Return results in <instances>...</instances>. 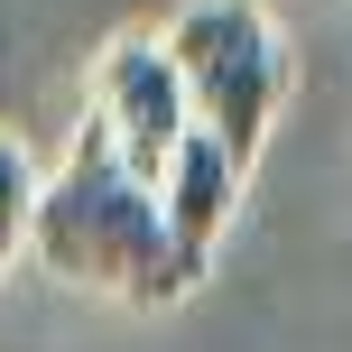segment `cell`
<instances>
[{
    "label": "cell",
    "mask_w": 352,
    "mask_h": 352,
    "mask_svg": "<svg viewBox=\"0 0 352 352\" xmlns=\"http://www.w3.org/2000/svg\"><path fill=\"white\" fill-rule=\"evenodd\" d=\"M28 204H37V167L19 140H0V260H19V241H28Z\"/></svg>",
    "instance_id": "obj_5"
},
{
    "label": "cell",
    "mask_w": 352,
    "mask_h": 352,
    "mask_svg": "<svg viewBox=\"0 0 352 352\" xmlns=\"http://www.w3.org/2000/svg\"><path fill=\"white\" fill-rule=\"evenodd\" d=\"M241 186H250V167H232L223 148L204 140V130H186V140H176V158L158 167L167 241L186 250L195 269H213V241H223V232H232V213H241Z\"/></svg>",
    "instance_id": "obj_4"
},
{
    "label": "cell",
    "mask_w": 352,
    "mask_h": 352,
    "mask_svg": "<svg viewBox=\"0 0 352 352\" xmlns=\"http://www.w3.org/2000/svg\"><path fill=\"white\" fill-rule=\"evenodd\" d=\"M176 93H186V121L223 148L232 167H260L269 121L287 102V47L269 28L260 0H186V10L158 28Z\"/></svg>",
    "instance_id": "obj_2"
},
{
    "label": "cell",
    "mask_w": 352,
    "mask_h": 352,
    "mask_svg": "<svg viewBox=\"0 0 352 352\" xmlns=\"http://www.w3.org/2000/svg\"><path fill=\"white\" fill-rule=\"evenodd\" d=\"M28 250L47 278L84 287V297H111V306H176L204 269L167 241V213H158V186L121 167V148L102 130H74L56 176H37V204H28Z\"/></svg>",
    "instance_id": "obj_1"
},
{
    "label": "cell",
    "mask_w": 352,
    "mask_h": 352,
    "mask_svg": "<svg viewBox=\"0 0 352 352\" xmlns=\"http://www.w3.org/2000/svg\"><path fill=\"white\" fill-rule=\"evenodd\" d=\"M84 121L121 148L130 176L158 186V167L176 158V140L195 130V121H186V93H176V65H167V47H158V28H130V37H111V47L93 56V102H84Z\"/></svg>",
    "instance_id": "obj_3"
},
{
    "label": "cell",
    "mask_w": 352,
    "mask_h": 352,
    "mask_svg": "<svg viewBox=\"0 0 352 352\" xmlns=\"http://www.w3.org/2000/svg\"><path fill=\"white\" fill-rule=\"evenodd\" d=\"M0 269H10V260H0Z\"/></svg>",
    "instance_id": "obj_6"
}]
</instances>
